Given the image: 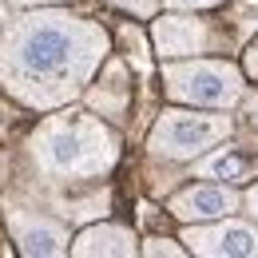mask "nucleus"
<instances>
[{"label":"nucleus","instance_id":"ddd939ff","mask_svg":"<svg viewBox=\"0 0 258 258\" xmlns=\"http://www.w3.org/2000/svg\"><path fill=\"white\" fill-rule=\"evenodd\" d=\"M230 28H234V40L242 44V40H250L258 36V0H234V8H230Z\"/></svg>","mask_w":258,"mask_h":258},{"label":"nucleus","instance_id":"423d86ee","mask_svg":"<svg viewBox=\"0 0 258 258\" xmlns=\"http://www.w3.org/2000/svg\"><path fill=\"white\" fill-rule=\"evenodd\" d=\"M151 44H155V56H163V60H191V56H207V52H226V36L211 20H203L195 12H179V8L151 16Z\"/></svg>","mask_w":258,"mask_h":258},{"label":"nucleus","instance_id":"aec40b11","mask_svg":"<svg viewBox=\"0 0 258 258\" xmlns=\"http://www.w3.org/2000/svg\"><path fill=\"white\" fill-rule=\"evenodd\" d=\"M8 24V0H0V28Z\"/></svg>","mask_w":258,"mask_h":258},{"label":"nucleus","instance_id":"9b49d317","mask_svg":"<svg viewBox=\"0 0 258 258\" xmlns=\"http://www.w3.org/2000/svg\"><path fill=\"white\" fill-rule=\"evenodd\" d=\"M72 254L76 258H131L139 254V238L119 223H92L72 238Z\"/></svg>","mask_w":258,"mask_h":258},{"label":"nucleus","instance_id":"39448f33","mask_svg":"<svg viewBox=\"0 0 258 258\" xmlns=\"http://www.w3.org/2000/svg\"><path fill=\"white\" fill-rule=\"evenodd\" d=\"M0 211H4L8 234H12V242H16L20 254H28V258L72 254V226H68V219L52 215V207H36L28 199L8 195L0 203Z\"/></svg>","mask_w":258,"mask_h":258},{"label":"nucleus","instance_id":"1a4fd4ad","mask_svg":"<svg viewBox=\"0 0 258 258\" xmlns=\"http://www.w3.org/2000/svg\"><path fill=\"white\" fill-rule=\"evenodd\" d=\"M84 103L103 115L107 123H123L131 107V84H127V60L123 56H111L99 64V80L84 88Z\"/></svg>","mask_w":258,"mask_h":258},{"label":"nucleus","instance_id":"6e6552de","mask_svg":"<svg viewBox=\"0 0 258 258\" xmlns=\"http://www.w3.org/2000/svg\"><path fill=\"white\" fill-rule=\"evenodd\" d=\"M242 207V195L223 179H203L191 183L187 191L167 199V215L179 223H211V219H226Z\"/></svg>","mask_w":258,"mask_h":258},{"label":"nucleus","instance_id":"f03ea898","mask_svg":"<svg viewBox=\"0 0 258 258\" xmlns=\"http://www.w3.org/2000/svg\"><path fill=\"white\" fill-rule=\"evenodd\" d=\"M119 135L92 107H56L32 127L24 151L44 191H76L103 183L119 163Z\"/></svg>","mask_w":258,"mask_h":258},{"label":"nucleus","instance_id":"6ab92c4d","mask_svg":"<svg viewBox=\"0 0 258 258\" xmlns=\"http://www.w3.org/2000/svg\"><path fill=\"white\" fill-rule=\"evenodd\" d=\"M12 8H40V4H64V0H8Z\"/></svg>","mask_w":258,"mask_h":258},{"label":"nucleus","instance_id":"dca6fc26","mask_svg":"<svg viewBox=\"0 0 258 258\" xmlns=\"http://www.w3.org/2000/svg\"><path fill=\"white\" fill-rule=\"evenodd\" d=\"M223 0H163V8H179V12H207V8H219Z\"/></svg>","mask_w":258,"mask_h":258},{"label":"nucleus","instance_id":"f3484780","mask_svg":"<svg viewBox=\"0 0 258 258\" xmlns=\"http://www.w3.org/2000/svg\"><path fill=\"white\" fill-rule=\"evenodd\" d=\"M242 72L250 76V80H258V36L246 44V56H242Z\"/></svg>","mask_w":258,"mask_h":258},{"label":"nucleus","instance_id":"f257e3e1","mask_svg":"<svg viewBox=\"0 0 258 258\" xmlns=\"http://www.w3.org/2000/svg\"><path fill=\"white\" fill-rule=\"evenodd\" d=\"M111 52L103 24L60 4L24 8L0 28V88L32 111H56L84 96Z\"/></svg>","mask_w":258,"mask_h":258},{"label":"nucleus","instance_id":"a211bd4d","mask_svg":"<svg viewBox=\"0 0 258 258\" xmlns=\"http://www.w3.org/2000/svg\"><path fill=\"white\" fill-rule=\"evenodd\" d=\"M242 211H246V215H250V219L258 223V183H254V187H250L246 195H242Z\"/></svg>","mask_w":258,"mask_h":258},{"label":"nucleus","instance_id":"9d476101","mask_svg":"<svg viewBox=\"0 0 258 258\" xmlns=\"http://www.w3.org/2000/svg\"><path fill=\"white\" fill-rule=\"evenodd\" d=\"M195 179H223V183H246V179H258V139L211 147L207 155L195 159Z\"/></svg>","mask_w":258,"mask_h":258},{"label":"nucleus","instance_id":"20e7f679","mask_svg":"<svg viewBox=\"0 0 258 258\" xmlns=\"http://www.w3.org/2000/svg\"><path fill=\"white\" fill-rule=\"evenodd\" d=\"M163 88L175 103L230 111L246 99V72H238L230 60H167Z\"/></svg>","mask_w":258,"mask_h":258},{"label":"nucleus","instance_id":"4468645a","mask_svg":"<svg viewBox=\"0 0 258 258\" xmlns=\"http://www.w3.org/2000/svg\"><path fill=\"white\" fill-rule=\"evenodd\" d=\"M139 254H151V258H183V254H191V250H187V242H183V238L175 242V238H159V234H155V238H143V242H139Z\"/></svg>","mask_w":258,"mask_h":258},{"label":"nucleus","instance_id":"2eb2a0df","mask_svg":"<svg viewBox=\"0 0 258 258\" xmlns=\"http://www.w3.org/2000/svg\"><path fill=\"white\" fill-rule=\"evenodd\" d=\"M111 8H119V12H127V16H139V20H151V16H159L163 0H107Z\"/></svg>","mask_w":258,"mask_h":258},{"label":"nucleus","instance_id":"0eeeda50","mask_svg":"<svg viewBox=\"0 0 258 258\" xmlns=\"http://www.w3.org/2000/svg\"><path fill=\"white\" fill-rule=\"evenodd\" d=\"M183 242L199 258H258V223H242L230 215L211 223H187Z\"/></svg>","mask_w":258,"mask_h":258},{"label":"nucleus","instance_id":"7ed1b4c3","mask_svg":"<svg viewBox=\"0 0 258 258\" xmlns=\"http://www.w3.org/2000/svg\"><path fill=\"white\" fill-rule=\"evenodd\" d=\"M234 135V115L223 107H167L147 135V155L159 163H195Z\"/></svg>","mask_w":258,"mask_h":258},{"label":"nucleus","instance_id":"f8f14e48","mask_svg":"<svg viewBox=\"0 0 258 258\" xmlns=\"http://www.w3.org/2000/svg\"><path fill=\"white\" fill-rule=\"evenodd\" d=\"M119 44H123V52H127L131 68H135L139 76H151V44L143 40V32H139L135 24H123V28H119Z\"/></svg>","mask_w":258,"mask_h":258}]
</instances>
